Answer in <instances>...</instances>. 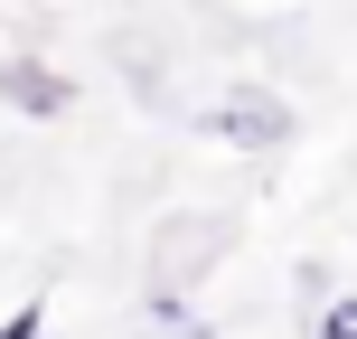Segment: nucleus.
I'll list each match as a JSON object with an SVG mask.
<instances>
[{
  "instance_id": "obj_1",
  "label": "nucleus",
  "mask_w": 357,
  "mask_h": 339,
  "mask_svg": "<svg viewBox=\"0 0 357 339\" xmlns=\"http://www.w3.org/2000/svg\"><path fill=\"white\" fill-rule=\"evenodd\" d=\"M197 132H216V142H235V151H282L291 142V104L264 94V85H245V94H226V104L197 113Z\"/></svg>"
},
{
  "instance_id": "obj_4",
  "label": "nucleus",
  "mask_w": 357,
  "mask_h": 339,
  "mask_svg": "<svg viewBox=\"0 0 357 339\" xmlns=\"http://www.w3.org/2000/svg\"><path fill=\"white\" fill-rule=\"evenodd\" d=\"M47 330V302H29V311H10V321H0V339H38Z\"/></svg>"
},
{
  "instance_id": "obj_2",
  "label": "nucleus",
  "mask_w": 357,
  "mask_h": 339,
  "mask_svg": "<svg viewBox=\"0 0 357 339\" xmlns=\"http://www.w3.org/2000/svg\"><path fill=\"white\" fill-rule=\"evenodd\" d=\"M0 104L56 123V113H75V75H56L47 57H10V66H0Z\"/></svg>"
},
{
  "instance_id": "obj_3",
  "label": "nucleus",
  "mask_w": 357,
  "mask_h": 339,
  "mask_svg": "<svg viewBox=\"0 0 357 339\" xmlns=\"http://www.w3.org/2000/svg\"><path fill=\"white\" fill-rule=\"evenodd\" d=\"M310 339H357V292H339V302L320 311V330H310Z\"/></svg>"
}]
</instances>
